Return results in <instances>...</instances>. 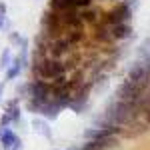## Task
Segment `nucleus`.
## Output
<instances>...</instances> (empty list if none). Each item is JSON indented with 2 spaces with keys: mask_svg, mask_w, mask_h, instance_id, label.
I'll return each instance as SVG.
<instances>
[{
  "mask_svg": "<svg viewBox=\"0 0 150 150\" xmlns=\"http://www.w3.org/2000/svg\"><path fill=\"white\" fill-rule=\"evenodd\" d=\"M2 90H4V84H0V96H2Z\"/></svg>",
  "mask_w": 150,
  "mask_h": 150,
  "instance_id": "7",
  "label": "nucleus"
},
{
  "mask_svg": "<svg viewBox=\"0 0 150 150\" xmlns=\"http://www.w3.org/2000/svg\"><path fill=\"white\" fill-rule=\"evenodd\" d=\"M8 150H22V142H20V138H16L14 140V144H12Z\"/></svg>",
  "mask_w": 150,
  "mask_h": 150,
  "instance_id": "6",
  "label": "nucleus"
},
{
  "mask_svg": "<svg viewBox=\"0 0 150 150\" xmlns=\"http://www.w3.org/2000/svg\"><path fill=\"white\" fill-rule=\"evenodd\" d=\"M18 70H20V64H14L10 68V72H8V78H14V76L18 74Z\"/></svg>",
  "mask_w": 150,
  "mask_h": 150,
  "instance_id": "5",
  "label": "nucleus"
},
{
  "mask_svg": "<svg viewBox=\"0 0 150 150\" xmlns=\"http://www.w3.org/2000/svg\"><path fill=\"white\" fill-rule=\"evenodd\" d=\"M146 90H148V82H134L126 78L116 92V100H138L146 94Z\"/></svg>",
  "mask_w": 150,
  "mask_h": 150,
  "instance_id": "1",
  "label": "nucleus"
},
{
  "mask_svg": "<svg viewBox=\"0 0 150 150\" xmlns=\"http://www.w3.org/2000/svg\"><path fill=\"white\" fill-rule=\"evenodd\" d=\"M16 138H18V136H16V134L12 132L10 128L4 126L2 134H0V148H2V150H8L12 144H14V140H16Z\"/></svg>",
  "mask_w": 150,
  "mask_h": 150,
  "instance_id": "2",
  "label": "nucleus"
},
{
  "mask_svg": "<svg viewBox=\"0 0 150 150\" xmlns=\"http://www.w3.org/2000/svg\"><path fill=\"white\" fill-rule=\"evenodd\" d=\"M12 120H10V116H8V112H4L2 114V118H0V126H8Z\"/></svg>",
  "mask_w": 150,
  "mask_h": 150,
  "instance_id": "4",
  "label": "nucleus"
},
{
  "mask_svg": "<svg viewBox=\"0 0 150 150\" xmlns=\"http://www.w3.org/2000/svg\"><path fill=\"white\" fill-rule=\"evenodd\" d=\"M0 150H2V148H0Z\"/></svg>",
  "mask_w": 150,
  "mask_h": 150,
  "instance_id": "8",
  "label": "nucleus"
},
{
  "mask_svg": "<svg viewBox=\"0 0 150 150\" xmlns=\"http://www.w3.org/2000/svg\"><path fill=\"white\" fill-rule=\"evenodd\" d=\"M32 128H34L36 132L44 134L46 138H50V136H52V132H50V128H48V122H46V120H34V122H32Z\"/></svg>",
  "mask_w": 150,
  "mask_h": 150,
  "instance_id": "3",
  "label": "nucleus"
}]
</instances>
